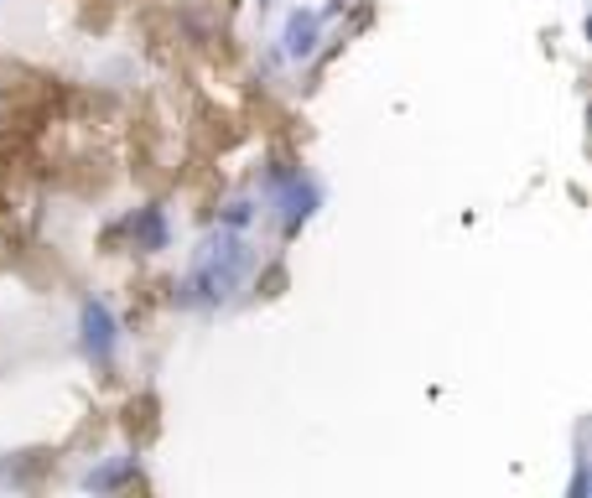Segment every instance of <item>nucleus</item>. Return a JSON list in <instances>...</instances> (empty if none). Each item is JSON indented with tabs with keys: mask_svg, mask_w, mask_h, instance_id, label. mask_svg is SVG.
I'll use <instances>...</instances> for the list:
<instances>
[{
	"mask_svg": "<svg viewBox=\"0 0 592 498\" xmlns=\"http://www.w3.org/2000/svg\"><path fill=\"white\" fill-rule=\"evenodd\" d=\"M255 270V250L239 229L218 223L214 234H203L193 250V270L178 286V306H218L239 291V280Z\"/></svg>",
	"mask_w": 592,
	"mask_h": 498,
	"instance_id": "nucleus-1",
	"label": "nucleus"
},
{
	"mask_svg": "<svg viewBox=\"0 0 592 498\" xmlns=\"http://www.w3.org/2000/svg\"><path fill=\"white\" fill-rule=\"evenodd\" d=\"M265 198H271V208H276V219L286 234H296L301 223L317 213V202H322V187H317L301 166H286V161H276L271 172H265Z\"/></svg>",
	"mask_w": 592,
	"mask_h": 498,
	"instance_id": "nucleus-2",
	"label": "nucleus"
},
{
	"mask_svg": "<svg viewBox=\"0 0 592 498\" xmlns=\"http://www.w3.org/2000/svg\"><path fill=\"white\" fill-rule=\"evenodd\" d=\"M79 333H83V354H89L99 369H110V363H115V348H119V322L99 297H83Z\"/></svg>",
	"mask_w": 592,
	"mask_h": 498,
	"instance_id": "nucleus-3",
	"label": "nucleus"
},
{
	"mask_svg": "<svg viewBox=\"0 0 592 498\" xmlns=\"http://www.w3.org/2000/svg\"><path fill=\"white\" fill-rule=\"evenodd\" d=\"M317 42H322V16L296 5L292 16H286V26H281V53L292 62H307L317 53Z\"/></svg>",
	"mask_w": 592,
	"mask_h": 498,
	"instance_id": "nucleus-4",
	"label": "nucleus"
},
{
	"mask_svg": "<svg viewBox=\"0 0 592 498\" xmlns=\"http://www.w3.org/2000/svg\"><path fill=\"white\" fill-rule=\"evenodd\" d=\"M125 234H130V244H136L140 255H161V250L172 244V229H167V213H161L157 202H146V208H136V213L125 219Z\"/></svg>",
	"mask_w": 592,
	"mask_h": 498,
	"instance_id": "nucleus-5",
	"label": "nucleus"
},
{
	"mask_svg": "<svg viewBox=\"0 0 592 498\" xmlns=\"http://www.w3.org/2000/svg\"><path fill=\"white\" fill-rule=\"evenodd\" d=\"M130 478H136V458H115V462H99V467H89L79 483L89 488V494H115V488H125Z\"/></svg>",
	"mask_w": 592,
	"mask_h": 498,
	"instance_id": "nucleus-6",
	"label": "nucleus"
},
{
	"mask_svg": "<svg viewBox=\"0 0 592 498\" xmlns=\"http://www.w3.org/2000/svg\"><path fill=\"white\" fill-rule=\"evenodd\" d=\"M218 223H224V229H239V234H244V229L255 223V202H250V198L224 202V213H218Z\"/></svg>",
	"mask_w": 592,
	"mask_h": 498,
	"instance_id": "nucleus-7",
	"label": "nucleus"
}]
</instances>
